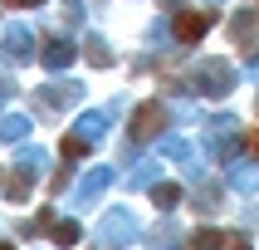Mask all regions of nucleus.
Returning <instances> with one entry per match:
<instances>
[{"mask_svg": "<svg viewBox=\"0 0 259 250\" xmlns=\"http://www.w3.org/2000/svg\"><path fill=\"white\" fill-rule=\"evenodd\" d=\"M161 128V108H147V113H137V137H147V132Z\"/></svg>", "mask_w": 259, "mask_h": 250, "instance_id": "obj_2", "label": "nucleus"}, {"mask_svg": "<svg viewBox=\"0 0 259 250\" xmlns=\"http://www.w3.org/2000/svg\"><path fill=\"white\" fill-rule=\"evenodd\" d=\"M205 34V15H196V10H186V15H176V40H201Z\"/></svg>", "mask_w": 259, "mask_h": 250, "instance_id": "obj_1", "label": "nucleus"}, {"mask_svg": "<svg viewBox=\"0 0 259 250\" xmlns=\"http://www.w3.org/2000/svg\"><path fill=\"white\" fill-rule=\"evenodd\" d=\"M0 250H10V245H0Z\"/></svg>", "mask_w": 259, "mask_h": 250, "instance_id": "obj_4", "label": "nucleus"}, {"mask_svg": "<svg viewBox=\"0 0 259 250\" xmlns=\"http://www.w3.org/2000/svg\"><path fill=\"white\" fill-rule=\"evenodd\" d=\"M249 147H254V152H259V132H249Z\"/></svg>", "mask_w": 259, "mask_h": 250, "instance_id": "obj_3", "label": "nucleus"}]
</instances>
